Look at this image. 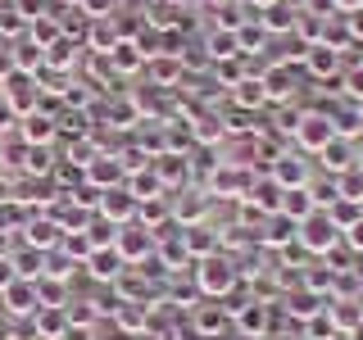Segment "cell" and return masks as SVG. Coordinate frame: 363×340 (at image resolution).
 <instances>
[{
  "mask_svg": "<svg viewBox=\"0 0 363 340\" xmlns=\"http://www.w3.org/2000/svg\"><path fill=\"white\" fill-rule=\"evenodd\" d=\"M227 313H232V327L245 340H268V332H272V304L268 300L241 295V304H227Z\"/></svg>",
  "mask_w": 363,
  "mask_h": 340,
  "instance_id": "277c9868",
  "label": "cell"
},
{
  "mask_svg": "<svg viewBox=\"0 0 363 340\" xmlns=\"http://www.w3.org/2000/svg\"><path fill=\"white\" fill-rule=\"evenodd\" d=\"M295 245L304 249V254H318V259H327L332 249L340 245V227L327 218V209H313L309 218L300 222V232H295Z\"/></svg>",
  "mask_w": 363,
  "mask_h": 340,
  "instance_id": "7a4b0ae2",
  "label": "cell"
},
{
  "mask_svg": "<svg viewBox=\"0 0 363 340\" xmlns=\"http://www.w3.org/2000/svg\"><path fill=\"white\" fill-rule=\"evenodd\" d=\"M354 113H359V123H363V100H354Z\"/></svg>",
  "mask_w": 363,
  "mask_h": 340,
  "instance_id": "7dc6e473",
  "label": "cell"
},
{
  "mask_svg": "<svg viewBox=\"0 0 363 340\" xmlns=\"http://www.w3.org/2000/svg\"><path fill=\"white\" fill-rule=\"evenodd\" d=\"M113 249L123 254V264H128V268H141V264H150V259H155V232L132 218V222L118 227V236H113Z\"/></svg>",
  "mask_w": 363,
  "mask_h": 340,
  "instance_id": "52a82bcc",
  "label": "cell"
},
{
  "mask_svg": "<svg viewBox=\"0 0 363 340\" xmlns=\"http://www.w3.org/2000/svg\"><path fill=\"white\" fill-rule=\"evenodd\" d=\"M64 241V227L50 218V213H32L28 222H23V245H32V249H55Z\"/></svg>",
  "mask_w": 363,
  "mask_h": 340,
  "instance_id": "9a60e30c",
  "label": "cell"
},
{
  "mask_svg": "<svg viewBox=\"0 0 363 340\" xmlns=\"http://www.w3.org/2000/svg\"><path fill=\"white\" fill-rule=\"evenodd\" d=\"M327 218H332L340 232H345V227H354V222L363 218V204H354V200H336L332 209H327Z\"/></svg>",
  "mask_w": 363,
  "mask_h": 340,
  "instance_id": "d590c367",
  "label": "cell"
},
{
  "mask_svg": "<svg viewBox=\"0 0 363 340\" xmlns=\"http://www.w3.org/2000/svg\"><path fill=\"white\" fill-rule=\"evenodd\" d=\"M136 222L150 227V232H164L173 222V196H155V200H141L136 204Z\"/></svg>",
  "mask_w": 363,
  "mask_h": 340,
  "instance_id": "603a6c76",
  "label": "cell"
},
{
  "mask_svg": "<svg viewBox=\"0 0 363 340\" xmlns=\"http://www.w3.org/2000/svg\"><path fill=\"white\" fill-rule=\"evenodd\" d=\"M336 14H354V9H363V0H332Z\"/></svg>",
  "mask_w": 363,
  "mask_h": 340,
  "instance_id": "ee69618b",
  "label": "cell"
},
{
  "mask_svg": "<svg viewBox=\"0 0 363 340\" xmlns=\"http://www.w3.org/2000/svg\"><path fill=\"white\" fill-rule=\"evenodd\" d=\"M191 332H196L200 340H218L232 332V313H227V304L218 300H200L196 309H191Z\"/></svg>",
  "mask_w": 363,
  "mask_h": 340,
  "instance_id": "9c48e42d",
  "label": "cell"
},
{
  "mask_svg": "<svg viewBox=\"0 0 363 340\" xmlns=\"http://www.w3.org/2000/svg\"><path fill=\"white\" fill-rule=\"evenodd\" d=\"M250 181H255V168L232 164V159H218V168L209 173L204 191H209L213 200H236V204H241V200H245V191H250Z\"/></svg>",
  "mask_w": 363,
  "mask_h": 340,
  "instance_id": "8992f818",
  "label": "cell"
},
{
  "mask_svg": "<svg viewBox=\"0 0 363 340\" xmlns=\"http://www.w3.org/2000/svg\"><path fill=\"white\" fill-rule=\"evenodd\" d=\"M241 204H250L255 213H264V218H268V213H277V204H281V186L264 173V177L250 181V191H245V200H241Z\"/></svg>",
  "mask_w": 363,
  "mask_h": 340,
  "instance_id": "ffe728a7",
  "label": "cell"
},
{
  "mask_svg": "<svg viewBox=\"0 0 363 340\" xmlns=\"http://www.w3.org/2000/svg\"><path fill=\"white\" fill-rule=\"evenodd\" d=\"M340 96L354 105V100H363V64H354V68H340Z\"/></svg>",
  "mask_w": 363,
  "mask_h": 340,
  "instance_id": "8d00e7d4",
  "label": "cell"
},
{
  "mask_svg": "<svg viewBox=\"0 0 363 340\" xmlns=\"http://www.w3.org/2000/svg\"><path fill=\"white\" fill-rule=\"evenodd\" d=\"M100 218H109V222H132L136 218V196L128 191V181H123V186H113V191H100Z\"/></svg>",
  "mask_w": 363,
  "mask_h": 340,
  "instance_id": "e0dca14e",
  "label": "cell"
},
{
  "mask_svg": "<svg viewBox=\"0 0 363 340\" xmlns=\"http://www.w3.org/2000/svg\"><path fill=\"white\" fill-rule=\"evenodd\" d=\"M123 41V28H118V18H91V28H86V55H109L113 45Z\"/></svg>",
  "mask_w": 363,
  "mask_h": 340,
  "instance_id": "d6986e66",
  "label": "cell"
},
{
  "mask_svg": "<svg viewBox=\"0 0 363 340\" xmlns=\"http://www.w3.org/2000/svg\"><path fill=\"white\" fill-rule=\"evenodd\" d=\"M232 100H236L241 109H250V113L264 109V105H268V86H264V77H259V73H245L241 82L232 86Z\"/></svg>",
  "mask_w": 363,
  "mask_h": 340,
  "instance_id": "484cf974",
  "label": "cell"
},
{
  "mask_svg": "<svg viewBox=\"0 0 363 340\" xmlns=\"http://www.w3.org/2000/svg\"><path fill=\"white\" fill-rule=\"evenodd\" d=\"M336 191H340V200L363 204V168H350V173H340V177H336Z\"/></svg>",
  "mask_w": 363,
  "mask_h": 340,
  "instance_id": "74e56055",
  "label": "cell"
},
{
  "mask_svg": "<svg viewBox=\"0 0 363 340\" xmlns=\"http://www.w3.org/2000/svg\"><path fill=\"white\" fill-rule=\"evenodd\" d=\"M82 268H86V277L96 281V286H113V281H118L123 272H128V264H123V254H118L113 245H105V249H91Z\"/></svg>",
  "mask_w": 363,
  "mask_h": 340,
  "instance_id": "5bb4252c",
  "label": "cell"
},
{
  "mask_svg": "<svg viewBox=\"0 0 363 340\" xmlns=\"http://www.w3.org/2000/svg\"><path fill=\"white\" fill-rule=\"evenodd\" d=\"M0 309H5L9 317H32V313L41 309V290H37V281L14 277L5 290H0Z\"/></svg>",
  "mask_w": 363,
  "mask_h": 340,
  "instance_id": "7c38bea8",
  "label": "cell"
},
{
  "mask_svg": "<svg viewBox=\"0 0 363 340\" xmlns=\"http://www.w3.org/2000/svg\"><path fill=\"white\" fill-rule=\"evenodd\" d=\"M345 23H350V37H354V41L363 45V9H354V14H345Z\"/></svg>",
  "mask_w": 363,
  "mask_h": 340,
  "instance_id": "7bdbcfd3",
  "label": "cell"
},
{
  "mask_svg": "<svg viewBox=\"0 0 363 340\" xmlns=\"http://www.w3.org/2000/svg\"><path fill=\"white\" fill-rule=\"evenodd\" d=\"M182 241H186V254L191 259H204V254H218V227L200 222V227H182Z\"/></svg>",
  "mask_w": 363,
  "mask_h": 340,
  "instance_id": "d4e9b609",
  "label": "cell"
},
{
  "mask_svg": "<svg viewBox=\"0 0 363 340\" xmlns=\"http://www.w3.org/2000/svg\"><path fill=\"white\" fill-rule=\"evenodd\" d=\"M132 340H168V336L155 332V327H141V332H132Z\"/></svg>",
  "mask_w": 363,
  "mask_h": 340,
  "instance_id": "f6af8a7d",
  "label": "cell"
},
{
  "mask_svg": "<svg viewBox=\"0 0 363 340\" xmlns=\"http://www.w3.org/2000/svg\"><path fill=\"white\" fill-rule=\"evenodd\" d=\"M18 136L28 145H55V136H60V113L50 109H32L18 118Z\"/></svg>",
  "mask_w": 363,
  "mask_h": 340,
  "instance_id": "4fadbf2b",
  "label": "cell"
},
{
  "mask_svg": "<svg viewBox=\"0 0 363 340\" xmlns=\"http://www.w3.org/2000/svg\"><path fill=\"white\" fill-rule=\"evenodd\" d=\"M300 332H304V340H332V336H336V322H332V317H327V309H323L318 317H309Z\"/></svg>",
  "mask_w": 363,
  "mask_h": 340,
  "instance_id": "f35d334b",
  "label": "cell"
},
{
  "mask_svg": "<svg viewBox=\"0 0 363 340\" xmlns=\"http://www.w3.org/2000/svg\"><path fill=\"white\" fill-rule=\"evenodd\" d=\"M309 164H313V159H304L300 150H281V154L268 164V177L277 181L281 191H291V186H309V177H313V173H309Z\"/></svg>",
  "mask_w": 363,
  "mask_h": 340,
  "instance_id": "8fae6325",
  "label": "cell"
},
{
  "mask_svg": "<svg viewBox=\"0 0 363 340\" xmlns=\"http://www.w3.org/2000/svg\"><path fill=\"white\" fill-rule=\"evenodd\" d=\"M77 9H82L86 18H113L118 14V0H82Z\"/></svg>",
  "mask_w": 363,
  "mask_h": 340,
  "instance_id": "60d3db41",
  "label": "cell"
},
{
  "mask_svg": "<svg viewBox=\"0 0 363 340\" xmlns=\"http://www.w3.org/2000/svg\"><path fill=\"white\" fill-rule=\"evenodd\" d=\"M0 100H5L18 118H23V113H32V109H41V82H37V73L9 68V73L0 77Z\"/></svg>",
  "mask_w": 363,
  "mask_h": 340,
  "instance_id": "5b68a950",
  "label": "cell"
},
{
  "mask_svg": "<svg viewBox=\"0 0 363 340\" xmlns=\"http://www.w3.org/2000/svg\"><path fill=\"white\" fill-rule=\"evenodd\" d=\"M173 196V222L177 227H200V222H209V209H213V196L204 186H177V191H168Z\"/></svg>",
  "mask_w": 363,
  "mask_h": 340,
  "instance_id": "ba28073f",
  "label": "cell"
},
{
  "mask_svg": "<svg viewBox=\"0 0 363 340\" xmlns=\"http://www.w3.org/2000/svg\"><path fill=\"white\" fill-rule=\"evenodd\" d=\"M340 241H345L350 254H363V218H359L354 227H345V232H340Z\"/></svg>",
  "mask_w": 363,
  "mask_h": 340,
  "instance_id": "b9f144b4",
  "label": "cell"
},
{
  "mask_svg": "<svg viewBox=\"0 0 363 340\" xmlns=\"http://www.w3.org/2000/svg\"><path fill=\"white\" fill-rule=\"evenodd\" d=\"M145 73L164 91H177V82H186V68H182L177 55H155V60H145Z\"/></svg>",
  "mask_w": 363,
  "mask_h": 340,
  "instance_id": "44dd1931",
  "label": "cell"
},
{
  "mask_svg": "<svg viewBox=\"0 0 363 340\" xmlns=\"http://www.w3.org/2000/svg\"><path fill=\"white\" fill-rule=\"evenodd\" d=\"M9 50H14V55H9V60H14V68H23V73H41V68H45V50H41L32 37H28V41H14Z\"/></svg>",
  "mask_w": 363,
  "mask_h": 340,
  "instance_id": "1f68e13d",
  "label": "cell"
},
{
  "mask_svg": "<svg viewBox=\"0 0 363 340\" xmlns=\"http://www.w3.org/2000/svg\"><path fill=\"white\" fill-rule=\"evenodd\" d=\"M295 150L300 154H318L327 141H336V123H332V109H304L300 123H295Z\"/></svg>",
  "mask_w": 363,
  "mask_h": 340,
  "instance_id": "3957f363",
  "label": "cell"
},
{
  "mask_svg": "<svg viewBox=\"0 0 363 340\" xmlns=\"http://www.w3.org/2000/svg\"><path fill=\"white\" fill-rule=\"evenodd\" d=\"M86 181L96 191H113V186H123V181H128V168H123L118 154H96L86 164Z\"/></svg>",
  "mask_w": 363,
  "mask_h": 340,
  "instance_id": "2e32d148",
  "label": "cell"
},
{
  "mask_svg": "<svg viewBox=\"0 0 363 340\" xmlns=\"http://www.w3.org/2000/svg\"><path fill=\"white\" fill-rule=\"evenodd\" d=\"M313 209H318V204H313V196H309V186H291V191H281L277 213H286L291 222H304Z\"/></svg>",
  "mask_w": 363,
  "mask_h": 340,
  "instance_id": "f546056e",
  "label": "cell"
},
{
  "mask_svg": "<svg viewBox=\"0 0 363 340\" xmlns=\"http://www.w3.org/2000/svg\"><path fill=\"white\" fill-rule=\"evenodd\" d=\"M9 264H14V272L23 281H41V272H45V249H18V254H9Z\"/></svg>",
  "mask_w": 363,
  "mask_h": 340,
  "instance_id": "d6a6232c",
  "label": "cell"
},
{
  "mask_svg": "<svg viewBox=\"0 0 363 340\" xmlns=\"http://www.w3.org/2000/svg\"><path fill=\"white\" fill-rule=\"evenodd\" d=\"M9 340H14V336H9Z\"/></svg>",
  "mask_w": 363,
  "mask_h": 340,
  "instance_id": "681fc988",
  "label": "cell"
},
{
  "mask_svg": "<svg viewBox=\"0 0 363 340\" xmlns=\"http://www.w3.org/2000/svg\"><path fill=\"white\" fill-rule=\"evenodd\" d=\"M64 254L73 259V264H86V254H91V241H86V232H64Z\"/></svg>",
  "mask_w": 363,
  "mask_h": 340,
  "instance_id": "ab89813d",
  "label": "cell"
},
{
  "mask_svg": "<svg viewBox=\"0 0 363 340\" xmlns=\"http://www.w3.org/2000/svg\"><path fill=\"white\" fill-rule=\"evenodd\" d=\"M105 60H109V68H113L118 77H128V73H136V68H145V55H141V45H136L132 37H123V41L105 55Z\"/></svg>",
  "mask_w": 363,
  "mask_h": 340,
  "instance_id": "4316f807",
  "label": "cell"
},
{
  "mask_svg": "<svg viewBox=\"0 0 363 340\" xmlns=\"http://www.w3.org/2000/svg\"><path fill=\"white\" fill-rule=\"evenodd\" d=\"M191 277H196V286H200V295L204 300H227L236 286H241V272H236V264H232V254H204V259H196L191 264Z\"/></svg>",
  "mask_w": 363,
  "mask_h": 340,
  "instance_id": "6da1fadb",
  "label": "cell"
},
{
  "mask_svg": "<svg viewBox=\"0 0 363 340\" xmlns=\"http://www.w3.org/2000/svg\"><path fill=\"white\" fill-rule=\"evenodd\" d=\"M204 50H209V60L218 64V60H232V55H241V45H236V32L213 28L209 37H204Z\"/></svg>",
  "mask_w": 363,
  "mask_h": 340,
  "instance_id": "836d02e7",
  "label": "cell"
},
{
  "mask_svg": "<svg viewBox=\"0 0 363 340\" xmlns=\"http://www.w3.org/2000/svg\"><path fill=\"white\" fill-rule=\"evenodd\" d=\"M300 68H304V77H309L313 86H318V82H327V86H332L336 77H340V68H345V55L318 41V45H309V55H304V64H300Z\"/></svg>",
  "mask_w": 363,
  "mask_h": 340,
  "instance_id": "30bf717a",
  "label": "cell"
},
{
  "mask_svg": "<svg viewBox=\"0 0 363 340\" xmlns=\"http://www.w3.org/2000/svg\"><path fill=\"white\" fill-rule=\"evenodd\" d=\"M32 327H37V340H64V332H68L64 304H41V309L32 313Z\"/></svg>",
  "mask_w": 363,
  "mask_h": 340,
  "instance_id": "7402d4cb",
  "label": "cell"
},
{
  "mask_svg": "<svg viewBox=\"0 0 363 340\" xmlns=\"http://www.w3.org/2000/svg\"><path fill=\"white\" fill-rule=\"evenodd\" d=\"M113 322H118V332H141L145 327V304H118V313H113Z\"/></svg>",
  "mask_w": 363,
  "mask_h": 340,
  "instance_id": "e575fe53",
  "label": "cell"
},
{
  "mask_svg": "<svg viewBox=\"0 0 363 340\" xmlns=\"http://www.w3.org/2000/svg\"><path fill=\"white\" fill-rule=\"evenodd\" d=\"M245 5H250V9H272L277 0H245Z\"/></svg>",
  "mask_w": 363,
  "mask_h": 340,
  "instance_id": "bcb514c9",
  "label": "cell"
},
{
  "mask_svg": "<svg viewBox=\"0 0 363 340\" xmlns=\"http://www.w3.org/2000/svg\"><path fill=\"white\" fill-rule=\"evenodd\" d=\"M128 191L136 196V204H141V200H155V196H168V186L159 181L155 164H145V168H136V173H128Z\"/></svg>",
  "mask_w": 363,
  "mask_h": 340,
  "instance_id": "83f0119b",
  "label": "cell"
},
{
  "mask_svg": "<svg viewBox=\"0 0 363 340\" xmlns=\"http://www.w3.org/2000/svg\"><path fill=\"white\" fill-rule=\"evenodd\" d=\"M55 145H28V154H23V173L28 177H50L55 173Z\"/></svg>",
  "mask_w": 363,
  "mask_h": 340,
  "instance_id": "4dcf8cb0",
  "label": "cell"
},
{
  "mask_svg": "<svg viewBox=\"0 0 363 340\" xmlns=\"http://www.w3.org/2000/svg\"><path fill=\"white\" fill-rule=\"evenodd\" d=\"M281 304H286V309H291V317H295V322H300V327L309 322V317H318V313L327 309V300H323V295H313V290H304V286H300V290H291V295H286V300H281Z\"/></svg>",
  "mask_w": 363,
  "mask_h": 340,
  "instance_id": "f1b7e54d",
  "label": "cell"
},
{
  "mask_svg": "<svg viewBox=\"0 0 363 340\" xmlns=\"http://www.w3.org/2000/svg\"><path fill=\"white\" fill-rule=\"evenodd\" d=\"M300 14H304L300 5H286V0H277L272 9H264V14H259V23L268 28V37H277V32H281V37H291L295 23H300Z\"/></svg>",
  "mask_w": 363,
  "mask_h": 340,
  "instance_id": "cb8c5ba5",
  "label": "cell"
},
{
  "mask_svg": "<svg viewBox=\"0 0 363 340\" xmlns=\"http://www.w3.org/2000/svg\"><path fill=\"white\" fill-rule=\"evenodd\" d=\"M313 159H323L327 177H340V173H350V168L359 164V145H354V141H345V136H336V141H327Z\"/></svg>",
  "mask_w": 363,
  "mask_h": 340,
  "instance_id": "ac0fdd59",
  "label": "cell"
},
{
  "mask_svg": "<svg viewBox=\"0 0 363 340\" xmlns=\"http://www.w3.org/2000/svg\"><path fill=\"white\" fill-rule=\"evenodd\" d=\"M359 295H363V281H359Z\"/></svg>",
  "mask_w": 363,
  "mask_h": 340,
  "instance_id": "c3c4849f",
  "label": "cell"
}]
</instances>
